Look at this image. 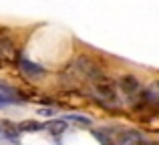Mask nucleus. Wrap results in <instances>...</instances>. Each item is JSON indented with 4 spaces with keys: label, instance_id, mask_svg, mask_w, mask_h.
I'll list each match as a JSON object with an SVG mask.
<instances>
[{
    "label": "nucleus",
    "instance_id": "f257e3e1",
    "mask_svg": "<svg viewBox=\"0 0 159 145\" xmlns=\"http://www.w3.org/2000/svg\"><path fill=\"white\" fill-rule=\"evenodd\" d=\"M65 73H70L73 79H87L91 81L93 85H99V83H111L109 79L105 77V73L99 69V65L95 61H91L87 55H81L73 61V63L66 65Z\"/></svg>",
    "mask_w": 159,
    "mask_h": 145
},
{
    "label": "nucleus",
    "instance_id": "f03ea898",
    "mask_svg": "<svg viewBox=\"0 0 159 145\" xmlns=\"http://www.w3.org/2000/svg\"><path fill=\"white\" fill-rule=\"evenodd\" d=\"M93 99L99 103L101 107H105L109 111H117L121 107L119 97H117V91L111 83H99L93 85Z\"/></svg>",
    "mask_w": 159,
    "mask_h": 145
},
{
    "label": "nucleus",
    "instance_id": "7ed1b4c3",
    "mask_svg": "<svg viewBox=\"0 0 159 145\" xmlns=\"http://www.w3.org/2000/svg\"><path fill=\"white\" fill-rule=\"evenodd\" d=\"M131 103L135 111H143L147 107H159V81H153L147 89H141V93Z\"/></svg>",
    "mask_w": 159,
    "mask_h": 145
},
{
    "label": "nucleus",
    "instance_id": "20e7f679",
    "mask_svg": "<svg viewBox=\"0 0 159 145\" xmlns=\"http://www.w3.org/2000/svg\"><path fill=\"white\" fill-rule=\"evenodd\" d=\"M18 69L22 73V77L28 79L30 83H39L40 79L47 77V69L32 63V61H28V59H18Z\"/></svg>",
    "mask_w": 159,
    "mask_h": 145
},
{
    "label": "nucleus",
    "instance_id": "39448f33",
    "mask_svg": "<svg viewBox=\"0 0 159 145\" xmlns=\"http://www.w3.org/2000/svg\"><path fill=\"white\" fill-rule=\"evenodd\" d=\"M117 85H119L121 93H123L129 101H133V99L141 93V83H139V79L133 77V75H125V77H121Z\"/></svg>",
    "mask_w": 159,
    "mask_h": 145
},
{
    "label": "nucleus",
    "instance_id": "423d86ee",
    "mask_svg": "<svg viewBox=\"0 0 159 145\" xmlns=\"http://www.w3.org/2000/svg\"><path fill=\"white\" fill-rule=\"evenodd\" d=\"M143 141H145L143 133L137 129H121L115 139L117 145H141Z\"/></svg>",
    "mask_w": 159,
    "mask_h": 145
},
{
    "label": "nucleus",
    "instance_id": "0eeeda50",
    "mask_svg": "<svg viewBox=\"0 0 159 145\" xmlns=\"http://www.w3.org/2000/svg\"><path fill=\"white\" fill-rule=\"evenodd\" d=\"M12 59H16L14 43L10 40V36L0 32V61H12Z\"/></svg>",
    "mask_w": 159,
    "mask_h": 145
},
{
    "label": "nucleus",
    "instance_id": "6e6552de",
    "mask_svg": "<svg viewBox=\"0 0 159 145\" xmlns=\"http://www.w3.org/2000/svg\"><path fill=\"white\" fill-rule=\"evenodd\" d=\"M44 129H48L54 135H61V133H65V131H66V121H62V119H54V121L44 123Z\"/></svg>",
    "mask_w": 159,
    "mask_h": 145
},
{
    "label": "nucleus",
    "instance_id": "1a4fd4ad",
    "mask_svg": "<svg viewBox=\"0 0 159 145\" xmlns=\"http://www.w3.org/2000/svg\"><path fill=\"white\" fill-rule=\"evenodd\" d=\"M91 133L97 137V141L101 143V145H117L115 143V139L109 135V129H105V131H99V129H91Z\"/></svg>",
    "mask_w": 159,
    "mask_h": 145
},
{
    "label": "nucleus",
    "instance_id": "9d476101",
    "mask_svg": "<svg viewBox=\"0 0 159 145\" xmlns=\"http://www.w3.org/2000/svg\"><path fill=\"white\" fill-rule=\"evenodd\" d=\"M65 121H73V123H79V125H85V127H91V125H93V121H91L89 117H85V115H75V113L66 115Z\"/></svg>",
    "mask_w": 159,
    "mask_h": 145
},
{
    "label": "nucleus",
    "instance_id": "9b49d317",
    "mask_svg": "<svg viewBox=\"0 0 159 145\" xmlns=\"http://www.w3.org/2000/svg\"><path fill=\"white\" fill-rule=\"evenodd\" d=\"M40 129H44V125L39 121H22L18 125V131H40Z\"/></svg>",
    "mask_w": 159,
    "mask_h": 145
},
{
    "label": "nucleus",
    "instance_id": "f8f14e48",
    "mask_svg": "<svg viewBox=\"0 0 159 145\" xmlns=\"http://www.w3.org/2000/svg\"><path fill=\"white\" fill-rule=\"evenodd\" d=\"M0 95H8V97H14V95H18V91L14 89V87L6 85V83L0 81Z\"/></svg>",
    "mask_w": 159,
    "mask_h": 145
},
{
    "label": "nucleus",
    "instance_id": "ddd939ff",
    "mask_svg": "<svg viewBox=\"0 0 159 145\" xmlns=\"http://www.w3.org/2000/svg\"><path fill=\"white\" fill-rule=\"evenodd\" d=\"M22 99H18V97H8V95H0V109L2 107H6V105H14V103H20Z\"/></svg>",
    "mask_w": 159,
    "mask_h": 145
},
{
    "label": "nucleus",
    "instance_id": "4468645a",
    "mask_svg": "<svg viewBox=\"0 0 159 145\" xmlns=\"http://www.w3.org/2000/svg\"><path fill=\"white\" fill-rule=\"evenodd\" d=\"M39 115L40 117H54V115H57V109H52V107H43V109H39Z\"/></svg>",
    "mask_w": 159,
    "mask_h": 145
},
{
    "label": "nucleus",
    "instance_id": "2eb2a0df",
    "mask_svg": "<svg viewBox=\"0 0 159 145\" xmlns=\"http://www.w3.org/2000/svg\"><path fill=\"white\" fill-rule=\"evenodd\" d=\"M0 63H2V61H0Z\"/></svg>",
    "mask_w": 159,
    "mask_h": 145
}]
</instances>
